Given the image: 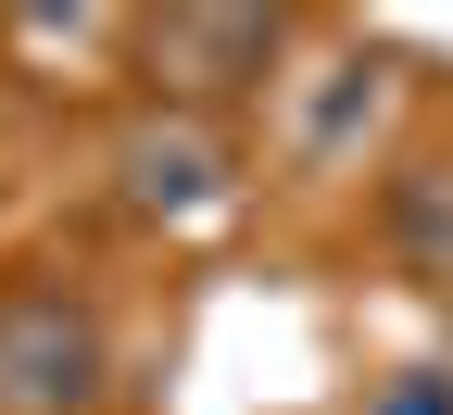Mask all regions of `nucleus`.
<instances>
[{
  "label": "nucleus",
  "mask_w": 453,
  "mask_h": 415,
  "mask_svg": "<svg viewBox=\"0 0 453 415\" xmlns=\"http://www.w3.org/2000/svg\"><path fill=\"white\" fill-rule=\"evenodd\" d=\"M113 403V327L88 289L13 277L0 289V415H101Z\"/></svg>",
  "instance_id": "obj_1"
},
{
  "label": "nucleus",
  "mask_w": 453,
  "mask_h": 415,
  "mask_svg": "<svg viewBox=\"0 0 453 415\" xmlns=\"http://www.w3.org/2000/svg\"><path fill=\"white\" fill-rule=\"evenodd\" d=\"M113 176H127V214H226L240 202V139L214 127V113H139L127 139H113Z\"/></svg>",
  "instance_id": "obj_2"
},
{
  "label": "nucleus",
  "mask_w": 453,
  "mask_h": 415,
  "mask_svg": "<svg viewBox=\"0 0 453 415\" xmlns=\"http://www.w3.org/2000/svg\"><path fill=\"white\" fill-rule=\"evenodd\" d=\"M139 50H151V76L177 88V113H202V101L277 88V50H290V26H277V13H164Z\"/></svg>",
  "instance_id": "obj_3"
},
{
  "label": "nucleus",
  "mask_w": 453,
  "mask_h": 415,
  "mask_svg": "<svg viewBox=\"0 0 453 415\" xmlns=\"http://www.w3.org/2000/svg\"><path fill=\"white\" fill-rule=\"evenodd\" d=\"M378 240H390L403 277L453 289V151H416V164L378 176Z\"/></svg>",
  "instance_id": "obj_4"
},
{
  "label": "nucleus",
  "mask_w": 453,
  "mask_h": 415,
  "mask_svg": "<svg viewBox=\"0 0 453 415\" xmlns=\"http://www.w3.org/2000/svg\"><path fill=\"white\" fill-rule=\"evenodd\" d=\"M365 113H378V64H327V88H303V113H290V164L340 176L353 139H365Z\"/></svg>",
  "instance_id": "obj_5"
},
{
  "label": "nucleus",
  "mask_w": 453,
  "mask_h": 415,
  "mask_svg": "<svg viewBox=\"0 0 453 415\" xmlns=\"http://www.w3.org/2000/svg\"><path fill=\"white\" fill-rule=\"evenodd\" d=\"M353 415H453V365H390V378H365Z\"/></svg>",
  "instance_id": "obj_6"
}]
</instances>
